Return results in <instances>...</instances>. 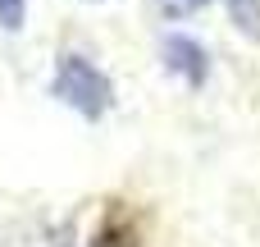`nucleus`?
Segmentation results:
<instances>
[{"mask_svg":"<svg viewBox=\"0 0 260 247\" xmlns=\"http://www.w3.org/2000/svg\"><path fill=\"white\" fill-rule=\"evenodd\" d=\"M50 96H55L64 110H73L78 119H87V124H101V119L114 110V101H119L114 78H110L91 55H82V50H59V55H55Z\"/></svg>","mask_w":260,"mask_h":247,"instance_id":"nucleus-1","label":"nucleus"},{"mask_svg":"<svg viewBox=\"0 0 260 247\" xmlns=\"http://www.w3.org/2000/svg\"><path fill=\"white\" fill-rule=\"evenodd\" d=\"M160 64H165V73H174L183 87H206V78H210V50H206V41H197L192 32H165L160 37Z\"/></svg>","mask_w":260,"mask_h":247,"instance_id":"nucleus-2","label":"nucleus"},{"mask_svg":"<svg viewBox=\"0 0 260 247\" xmlns=\"http://www.w3.org/2000/svg\"><path fill=\"white\" fill-rule=\"evenodd\" d=\"M87 247H142V225L123 202H110V211L101 215L96 234L87 238Z\"/></svg>","mask_w":260,"mask_h":247,"instance_id":"nucleus-3","label":"nucleus"},{"mask_svg":"<svg viewBox=\"0 0 260 247\" xmlns=\"http://www.w3.org/2000/svg\"><path fill=\"white\" fill-rule=\"evenodd\" d=\"M206 5H219V0H155V9H160L169 23H183V18H192V14H201ZM224 5H229V14H233V9H242L247 0H224Z\"/></svg>","mask_w":260,"mask_h":247,"instance_id":"nucleus-4","label":"nucleus"},{"mask_svg":"<svg viewBox=\"0 0 260 247\" xmlns=\"http://www.w3.org/2000/svg\"><path fill=\"white\" fill-rule=\"evenodd\" d=\"M23 23H27V0H0V28L23 32Z\"/></svg>","mask_w":260,"mask_h":247,"instance_id":"nucleus-5","label":"nucleus"},{"mask_svg":"<svg viewBox=\"0 0 260 247\" xmlns=\"http://www.w3.org/2000/svg\"><path fill=\"white\" fill-rule=\"evenodd\" d=\"M91 5H101V0H91Z\"/></svg>","mask_w":260,"mask_h":247,"instance_id":"nucleus-6","label":"nucleus"}]
</instances>
